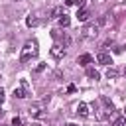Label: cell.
Wrapping results in <instances>:
<instances>
[{
    "mask_svg": "<svg viewBox=\"0 0 126 126\" xmlns=\"http://www.w3.org/2000/svg\"><path fill=\"white\" fill-rule=\"evenodd\" d=\"M98 30H100V26L94 24V22H91V24H87V26L81 30V35H83L85 39H94V37L98 35Z\"/></svg>",
    "mask_w": 126,
    "mask_h": 126,
    "instance_id": "obj_2",
    "label": "cell"
},
{
    "mask_svg": "<svg viewBox=\"0 0 126 126\" xmlns=\"http://www.w3.org/2000/svg\"><path fill=\"white\" fill-rule=\"evenodd\" d=\"M43 69H45V63H39V65H37V67H35V73H41V71H43Z\"/></svg>",
    "mask_w": 126,
    "mask_h": 126,
    "instance_id": "obj_19",
    "label": "cell"
},
{
    "mask_svg": "<svg viewBox=\"0 0 126 126\" xmlns=\"http://www.w3.org/2000/svg\"><path fill=\"white\" fill-rule=\"evenodd\" d=\"M110 126H126V116H118V118H114V122H112Z\"/></svg>",
    "mask_w": 126,
    "mask_h": 126,
    "instance_id": "obj_13",
    "label": "cell"
},
{
    "mask_svg": "<svg viewBox=\"0 0 126 126\" xmlns=\"http://www.w3.org/2000/svg\"><path fill=\"white\" fill-rule=\"evenodd\" d=\"M37 41H26L24 43V47H22V53H20V63H28L32 57H35L37 55Z\"/></svg>",
    "mask_w": 126,
    "mask_h": 126,
    "instance_id": "obj_1",
    "label": "cell"
},
{
    "mask_svg": "<svg viewBox=\"0 0 126 126\" xmlns=\"http://www.w3.org/2000/svg\"><path fill=\"white\" fill-rule=\"evenodd\" d=\"M51 14H53V18H57V20H59V18H61V16H63L65 12H63V8H55V10L51 12Z\"/></svg>",
    "mask_w": 126,
    "mask_h": 126,
    "instance_id": "obj_15",
    "label": "cell"
},
{
    "mask_svg": "<svg viewBox=\"0 0 126 126\" xmlns=\"http://www.w3.org/2000/svg\"><path fill=\"white\" fill-rule=\"evenodd\" d=\"M65 126H77V124H73V122H69V124H65Z\"/></svg>",
    "mask_w": 126,
    "mask_h": 126,
    "instance_id": "obj_21",
    "label": "cell"
},
{
    "mask_svg": "<svg viewBox=\"0 0 126 126\" xmlns=\"http://www.w3.org/2000/svg\"><path fill=\"white\" fill-rule=\"evenodd\" d=\"M57 22H59V26H61V28H67V26L71 24V20H69V16H67V14H63V16H61Z\"/></svg>",
    "mask_w": 126,
    "mask_h": 126,
    "instance_id": "obj_12",
    "label": "cell"
},
{
    "mask_svg": "<svg viewBox=\"0 0 126 126\" xmlns=\"http://www.w3.org/2000/svg\"><path fill=\"white\" fill-rule=\"evenodd\" d=\"M106 77H108V79H110V77H118V71H116V69H108V71H106Z\"/></svg>",
    "mask_w": 126,
    "mask_h": 126,
    "instance_id": "obj_16",
    "label": "cell"
},
{
    "mask_svg": "<svg viewBox=\"0 0 126 126\" xmlns=\"http://www.w3.org/2000/svg\"><path fill=\"white\" fill-rule=\"evenodd\" d=\"M85 2L87 0H65L67 6H77V8H85Z\"/></svg>",
    "mask_w": 126,
    "mask_h": 126,
    "instance_id": "obj_11",
    "label": "cell"
},
{
    "mask_svg": "<svg viewBox=\"0 0 126 126\" xmlns=\"http://www.w3.org/2000/svg\"><path fill=\"white\" fill-rule=\"evenodd\" d=\"M26 24L32 28V26H37V18L35 16H28V20H26Z\"/></svg>",
    "mask_w": 126,
    "mask_h": 126,
    "instance_id": "obj_14",
    "label": "cell"
},
{
    "mask_svg": "<svg viewBox=\"0 0 126 126\" xmlns=\"http://www.w3.org/2000/svg\"><path fill=\"white\" fill-rule=\"evenodd\" d=\"M2 116H4V110H2V108H0V118H2Z\"/></svg>",
    "mask_w": 126,
    "mask_h": 126,
    "instance_id": "obj_22",
    "label": "cell"
},
{
    "mask_svg": "<svg viewBox=\"0 0 126 126\" xmlns=\"http://www.w3.org/2000/svg\"><path fill=\"white\" fill-rule=\"evenodd\" d=\"M30 116H33V118H41V116H45V112L39 108V106H30Z\"/></svg>",
    "mask_w": 126,
    "mask_h": 126,
    "instance_id": "obj_9",
    "label": "cell"
},
{
    "mask_svg": "<svg viewBox=\"0 0 126 126\" xmlns=\"http://www.w3.org/2000/svg\"><path fill=\"white\" fill-rule=\"evenodd\" d=\"M77 63H79V65H83V67H89V65L93 63V55L83 53V55H79V57H77Z\"/></svg>",
    "mask_w": 126,
    "mask_h": 126,
    "instance_id": "obj_6",
    "label": "cell"
},
{
    "mask_svg": "<svg viewBox=\"0 0 126 126\" xmlns=\"http://www.w3.org/2000/svg\"><path fill=\"white\" fill-rule=\"evenodd\" d=\"M4 98H6V94H4V89H2V87H0V104H2V102H4Z\"/></svg>",
    "mask_w": 126,
    "mask_h": 126,
    "instance_id": "obj_20",
    "label": "cell"
},
{
    "mask_svg": "<svg viewBox=\"0 0 126 126\" xmlns=\"http://www.w3.org/2000/svg\"><path fill=\"white\" fill-rule=\"evenodd\" d=\"M96 61H98L100 65H110V63H112V57H110V53H106V51H98V53H96Z\"/></svg>",
    "mask_w": 126,
    "mask_h": 126,
    "instance_id": "obj_5",
    "label": "cell"
},
{
    "mask_svg": "<svg viewBox=\"0 0 126 126\" xmlns=\"http://www.w3.org/2000/svg\"><path fill=\"white\" fill-rule=\"evenodd\" d=\"M12 126H22V118H20V116H14V120H12Z\"/></svg>",
    "mask_w": 126,
    "mask_h": 126,
    "instance_id": "obj_17",
    "label": "cell"
},
{
    "mask_svg": "<svg viewBox=\"0 0 126 126\" xmlns=\"http://www.w3.org/2000/svg\"><path fill=\"white\" fill-rule=\"evenodd\" d=\"M77 112H79V116H83V118H89V104L87 102H79L77 104Z\"/></svg>",
    "mask_w": 126,
    "mask_h": 126,
    "instance_id": "obj_8",
    "label": "cell"
},
{
    "mask_svg": "<svg viewBox=\"0 0 126 126\" xmlns=\"http://www.w3.org/2000/svg\"><path fill=\"white\" fill-rule=\"evenodd\" d=\"M30 93H28V83L26 81H22L20 83V87H16L14 89V98H26Z\"/></svg>",
    "mask_w": 126,
    "mask_h": 126,
    "instance_id": "obj_4",
    "label": "cell"
},
{
    "mask_svg": "<svg viewBox=\"0 0 126 126\" xmlns=\"http://www.w3.org/2000/svg\"><path fill=\"white\" fill-rule=\"evenodd\" d=\"M124 116H126V108H124Z\"/></svg>",
    "mask_w": 126,
    "mask_h": 126,
    "instance_id": "obj_24",
    "label": "cell"
},
{
    "mask_svg": "<svg viewBox=\"0 0 126 126\" xmlns=\"http://www.w3.org/2000/svg\"><path fill=\"white\" fill-rule=\"evenodd\" d=\"M51 37L59 39V37H61V32H59V30H53V32H51Z\"/></svg>",
    "mask_w": 126,
    "mask_h": 126,
    "instance_id": "obj_18",
    "label": "cell"
},
{
    "mask_svg": "<svg viewBox=\"0 0 126 126\" xmlns=\"http://www.w3.org/2000/svg\"><path fill=\"white\" fill-rule=\"evenodd\" d=\"M65 53H67V51H65L63 45H53V47L49 49V55H51L53 59H57V61H61V59L65 57Z\"/></svg>",
    "mask_w": 126,
    "mask_h": 126,
    "instance_id": "obj_3",
    "label": "cell"
},
{
    "mask_svg": "<svg viewBox=\"0 0 126 126\" xmlns=\"http://www.w3.org/2000/svg\"><path fill=\"white\" fill-rule=\"evenodd\" d=\"M89 18H91V12L87 8H79L77 10V20L79 22H89Z\"/></svg>",
    "mask_w": 126,
    "mask_h": 126,
    "instance_id": "obj_7",
    "label": "cell"
},
{
    "mask_svg": "<svg viewBox=\"0 0 126 126\" xmlns=\"http://www.w3.org/2000/svg\"><path fill=\"white\" fill-rule=\"evenodd\" d=\"M33 126H41V124H33Z\"/></svg>",
    "mask_w": 126,
    "mask_h": 126,
    "instance_id": "obj_23",
    "label": "cell"
},
{
    "mask_svg": "<svg viewBox=\"0 0 126 126\" xmlns=\"http://www.w3.org/2000/svg\"><path fill=\"white\" fill-rule=\"evenodd\" d=\"M87 77H89V79H93V81H98V77H100V75H98V71H94L93 67H87Z\"/></svg>",
    "mask_w": 126,
    "mask_h": 126,
    "instance_id": "obj_10",
    "label": "cell"
}]
</instances>
